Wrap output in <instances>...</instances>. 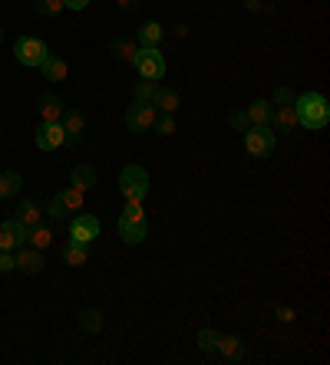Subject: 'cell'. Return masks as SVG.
I'll use <instances>...</instances> for the list:
<instances>
[{"label":"cell","instance_id":"cell-27","mask_svg":"<svg viewBox=\"0 0 330 365\" xmlns=\"http://www.w3.org/2000/svg\"><path fill=\"white\" fill-rule=\"evenodd\" d=\"M60 201H63V207L66 211H83L86 207V191H79V187H63L60 191Z\"/></svg>","mask_w":330,"mask_h":365},{"label":"cell","instance_id":"cell-34","mask_svg":"<svg viewBox=\"0 0 330 365\" xmlns=\"http://www.w3.org/2000/svg\"><path fill=\"white\" fill-rule=\"evenodd\" d=\"M274 316H278L281 323H294V319H297V309L291 303H278V306H274Z\"/></svg>","mask_w":330,"mask_h":365},{"label":"cell","instance_id":"cell-2","mask_svg":"<svg viewBox=\"0 0 330 365\" xmlns=\"http://www.w3.org/2000/svg\"><path fill=\"white\" fill-rule=\"evenodd\" d=\"M152 191V181H149V171L142 165H126L119 171V195L126 197V204H142Z\"/></svg>","mask_w":330,"mask_h":365},{"label":"cell","instance_id":"cell-4","mask_svg":"<svg viewBox=\"0 0 330 365\" xmlns=\"http://www.w3.org/2000/svg\"><path fill=\"white\" fill-rule=\"evenodd\" d=\"M14 56H17L20 66L40 69L44 60L50 56V46H46V40H40V36H20V40L14 43Z\"/></svg>","mask_w":330,"mask_h":365},{"label":"cell","instance_id":"cell-40","mask_svg":"<svg viewBox=\"0 0 330 365\" xmlns=\"http://www.w3.org/2000/svg\"><path fill=\"white\" fill-rule=\"evenodd\" d=\"M116 7L119 10H136L139 7V0H116Z\"/></svg>","mask_w":330,"mask_h":365},{"label":"cell","instance_id":"cell-24","mask_svg":"<svg viewBox=\"0 0 330 365\" xmlns=\"http://www.w3.org/2000/svg\"><path fill=\"white\" fill-rule=\"evenodd\" d=\"M70 185H73V187H79V191H86V195H89V191L96 187V171L89 168V165H76V168L70 171Z\"/></svg>","mask_w":330,"mask_h":365},{"label":"cell","instance_id":"cell-31","mask_svg":"<svg viewBox=\"0 0 330 365\" xmlns=\"http://www.w3.org/2000/svg\"><path fill=\"white\" fill-rule=\"evenodd\" d=\"M175 128H179L175 115H159V119H156V135L169 138V135H175Z\"/></svg>","mask_w":330,"mask_h":365},{"label":"cell","instance_id":"cell-36","mask_svg":"<svg viewBox=\"0 0 330 365\" xmlns=\"http://www.w3.org/2000/svg\"><path fill=\"white\" fill-rule=\"evenodd\" d=\"M231 128H235V132H248V128H251V122H248V115H244V109L241 112H231Z\"/></svg>","mask_w":330,"mask_h":365},{"label":"cell","instance_id":"cell-16","mask_svg":"<svg viewBox=\"0 0 330 365\" xmlns=\"http://www.w3.org/2000/svg\"><path fill=\"white\" fill-rule=\"evenodd\" d=\"M40 69H44V76L50 79V83H66V79H70V63L63 60V56H56V53H50Z\"/></svg>","mask_w":330,"mask_h":365},{"label":"cell","instance_id":"cell-5","mask_svg":"<svg viewBox=\"0 0 330 365\" xmlns=\"http://www.w3.org/2000/svg\"><path fill=\"white\" fill-rule=\"evenodd\" d=\"M241 135H244V152L251 155V158H268L274 152V145H278V135H274L271 125H251Z\"/></svg>","mask_w":330,"mask_h":365},{"label":"cell","instance_id":"cell-1","mask_svg":"<svg viewBox=\"0 0 330 365\" xmlns=\"http://www.w3.org/2000/svg\"><path fill=\"white\" fill-rule=\"evenodd\" d=\"M294 112H297V125L307 132H321L330 122V106L324 93H301L294 96Z\"/></svg>","mask_w":330,"mask_h":365},{"label":"cell","instance_id":"cell-13","mask_svg":"<svg viewBox=\"0 0 330 365\" xmlns=\"http://www.w3.org/2000/svg\"><path fill=\"white\" fill-rule=\"evenodd\" d=\"M63 132H66V142L79 145L83 135H86V115L79 109H66L63 112Z\"/></svg>","mask_w":330,"mask_h":365},{"label":"cell","instance_id":"cell-25","mask_svg":"<svg viewBox=\"0 0 330 365\" xmlns=\"http://www.w3.org/2000/svg\"><path fill=\"white\" fill-rule=\"evenodd\" d=\"M103 313H99V309H83V313H79V329L83 332H89V336H99V332H103Z\"/></svg>","mask_w":330,"mask_h":365},{"label":"cell","instance_id":"cell-8","mask_svg":"<svg viewBox=\"0 0 330 365\" xmlns=\"http://www.w3.org/2000/svg\"><path fill=\"white\" fill-rule=\"evenodd\" d=\"M132 66L139 69V79H162L165 76V56L159 46H139V56Z\"/></svg>","mask_w":330,"mask_h":365},{"label":"cell","instance_id":"cell-10","mask_svg":"<svg viewBox=\"0 0 330 365\" xmlns=\"http://www.w3.org/2000/svg\"><path fill=\"white\" fill-rule=\"evenodd\" d=\"M96 237H99V217H96V214L83 211V214H76V217L70 221V240L89 247Z\"/></svg>","mask_w":330,"mask_h":365},{"label":"cell","instance_id":"cell-22","mask_svg":"<svg viewBox=\"0 0 330 365\" xmlns=\"http://www.w3.org/2000/svg\"><path fill=\"white\" fill-rule=\"evenodd\" d=\"M63 264H66V267L89 264V247L86 244H76V240H66V247H63Z\"/></svg>","mask_w":330,"mask_h":365},{"label":"cell","instance_id":"cell-23","mask_svg":"<svg viewBox=\"0 0 330 365\" xmlns=\"http://www.w3.org/2000/svg\"><path fill=\"white\" fill-rule=\"evenodd\" d=\"M20 187H24V178H20V171H0V201H7V197H17Z\"/></svg>","mask_w":330,"mask_h":365},{"label":"cell","instance_id":"cell-21","mask_svg":"<svg viewBox=\"0 0 330 365\" xmlns=\"http://www.w3.org/2000/svg\"><path fill=\"white\" fill-rule=\"evenodd\" d=\"M271 128H278V132H291V128H297V112H294V106H274V115H271Z\"/></svg>","mask_w":330,"mask_h":365},{"label":"cell","instance_id":"cell-38","mask_svg":"<svg viewBox=\"0 0 330 365\" xmlns=\"http://www.w3.org/2000/svg\"><path fill=\"white\" fill-rule=\"evenodd\" d=\"M172 36H175V40H185V36H189V24H175L172 26Z\"/></svg>","mask_w":330,"mask_h":365},{"label":"cell","instance_id":"cell-26","mask_svg":"<svg viewBox=\"0 0 330 365\" xmlns=\"http://www.w3.org/2000/svg\"><path fill=\"white\" fill-rule=\"evenodd\" d=\"M26 244L36 247V250H50L53 247V230L44 227V224H36V227H30V234H26Z\"/></svg>","mask_w":330,"mask_h":365},{"label":"cell","instance_id":"cell-18","mask_svg":"<svg viewBox=\"0 0 330 365\" xmlns=\"http://www.w3.org/2000/svg\"><path fill=\"white\" fill-rule=\"evenodd\" d=\"M244 115H248V122H251V125H271L274 106H271V99H254L251 106L244 109Z\"/></svg>","mask_w":330,"mask_h":365},{"label":"cell","instance_id":"cell-32","mask_svg":"<svg viewBox=\"0 0 330 365\" xmlns=\"http://www.w3.org/2000/svg\"><path fill=\"white\" fill-rule=\"evenodd\" d=\"M271 106H294V89L287 83H281L278 89H274V99H271Z\"/></svg>","mask_w":330,"mask_h":365},{"label":"cell","instance_id":"cell-28","mask_svg":"<svg viewBox=\"0 0 330 365\" xmlns=\"http://www.w3.org/2000/svg\"><path fill=\"white\" fill-rule=\"evenodd\" d=\"M17 247H20L17 224H14V221H4V224H0V250H17Z\"/></svg>","mask_w":330,"mask_h":365},{"label":"cell","instance_id":"cell-3","mask_svg":"<svg viewBox=\"0 0 330 365\" xmlns=\"http://www.w3.org/2000/svg\"><path fill=\"white\" fill-rule=\"evenodd\" d=\"M119 237L122 244L129 247H139L142 240L149 237V224H146V211H142V204H126V211L119 214Z\"/></svg>","mask_w":330,"mask_h":365},{"label":"cell","instance_id":"cell-33","mask_svg":"<svg viewBox=\"0 0 330 365\" xmlns=\"http://www.w3.org/2000/svg\"><path fill=\"white\" fill-rule=\"evenodd\" d=\"M46 214H50L53 221H66V217H70V211H66V207H63L60 195H53V197H50V207H46Z\"/></svg>","mask_w":330,"mask_h":365},{"label":"cell","instance_id":"cell-37","mask_svg":"<svg viewBox=\"0 0 330 365\" xmlns=\"http://www.w3.org/2000/svg\"><path fill=\"white\" fill-rule=\"evenodd\" d=\"M244 10H248V14H261V10H268V14H274V7H268L264 0H244Z\"/></svg>","mask_w":330,"mask_h":365},{"label":"cell","instance_id":"cell-17","mask_svg":"<svg viewBox=\"0 0 330 365\" xmlns=\"http://www.w3.org/2000/svg\"><path fill=\"white\" fill-rule=\"evenodd\" d=\"M152 106L159 109V115H175V112H179V106H182V96H179V89H169V86H162Z\"/></svg>","mask_w":330,"mask_h":365},{"label":"cell","instance_id":"cell-20","mask_svg":"<svg viewBox=\"0 0 330 365\" xmlns=\"http://www.w3.org/2000/svg\"><path fill=\"white\" fill-rule=\"evenodd\" d=\"M165 40V26L159 24V20H146V24L139 26V46H159V43Z\"/></svg>","mask_w":330,"mask_h":365},{"label":"cell","instance_id":"cell-30","mask_svg":"<svg viewBox=\"0 0 330 365\" xmlns=\"http://www.w3.org/2000/svg\"><path fill=\"white\" fill-rule=\"evenodd\" d=\"M215 339H218L215 329H199V349L205 356H215Z\"/></svg>","mask_w":330,"mask_h":365},{"label":"cell","instance_id":"cell-35","mask_svg":"<svg viewBox=\"0 0 330 365\" xmlns=\"http://www.w3.org/2000/svg\"><path fill=\"white\" fill-rule=\"evenodd\" d=\"M14 270H17L14 250H0V273H14Z\"/></svg>","mask_w":330,"mask_h":365},{"label":"cell","instance_id":"cell-12","mask_svg":"<svg viewBox=\"0 0 330 365\" xmlns=\"http://www.w3.org/2000/svg\"><path fill=\"white\" fill-rule=\"evenodd\" d=\"M215 356L218 359H228V362H244V342L238 339V336H221V332H218Z\"/></svg>","mask_w":330,"mask_h":365},{"label":"cell","instance_id":"cell-39","mask_svg":"<svg viewBox=\"0 0 330 365\" xmlns=\"http://www.w3.org/2000/svg\"><path fill=\"white\" fill-rule=\"evenodd\" d=\"M66 4V10H86L89 7V0H63Z\"/></svg>","mask_w":330,"mask_h":365},{"label":"cell","instance_id":"cell-6","mask_svg":"<svg viewBox=\"0 0 330 365\" xmlns=\"http://www.w3.org/2000/svg\"><path fill=\"white\" fill-rule=\"evenodd\" d=\"M10 221L17 224V234H20V244H26V234H30V227H36V224H44V207L34 201V197H24V201L17 204V211H14V217Z\"/></svg>","mask_w":330,"mask_h":365},{"label":"cell","instance_id":"cell-19","mask_svg":"<svg viewBox=\"0 0 330 365\" xmlns=\"http://www.w3.org/2000/svg\"><path fill=\"white\" fill-rule=\"evenodd\" d=\"M159 89H162V79H139V83L132 86V102H156Z\"/></svg>","mask_w":330,"mask_h":365},{"label":"cell","instance_id":"cell-9","mask_svg":"<svg viewBox=\"0 0 330 365\" xmlns=\"http://www.w3.org/2000/svg\"><path fill=\"white\" fill-rule=\"evenodd\" d=\"M36 148L40 152H56L66 145V132H63V122H40L36 125V135H34Z\"/></svg>","mask_w":330,"mask_h":365},{"label":"cell","instance_id":"cell-7","mask_svg":"<svg viewBox=\"0 0 330 365\" xmlns=\"http://www.w3.org/2000/svg\"><path fill=\"white\" fill-rule=\"evenodd\" d=\"M156 119H159V109L149 106V102H132L129 109H126V128L136 132V135L152 132V128H156Z\"/></svg>","mask_w":330,"mask_h":365},{"label":"cell","instance_id":"cell-14","mask_svg":"<svg viewBox=\"0 0 330 365\" xmlns=\"http://www.w3.org/2000/svg\"><path fill=\"white\" fill-rule=\"evenodd\" d=\"M36 109H40V122H63L66 106H63L60 96L44 93V96H40V102H36Z\"/></svg>","mask_w":330,"mask_h":365},{"label":"cell","instance_id":"cell-15","mask_svg":"<svg viewBox=\"0 0 330 365\" xmlns=\"http://www.w3.org/2000/svg\"><path fill=\"white\" fill-rule=\"evenodd\" d=\"M109 53H113V60H119V63H136V56H139V43L132 40V36H116L113 43H109Z\"/></svg>","mask_w":330,"mask_h":365},{"label":"cell","instance_id":"cell-29","mask_svg":"<svg viewBox=\"0 0 330 365\" xmlns=\"http://www.w3.org/2000/svg\"><path fill=\"white\" fill-rule=\"evenodd\" d=\"M34 7L40 17H60L63 10H66V4L63 0H34Z\"/></svg>","mask_w":330,"mask_h":365},{"label":"cell","instance_id":"cell-11","mask_svg":"<svg viewBox=\"0 0 330 365\" xmlns=\"http://www.w3.org/2000/svg\"><path fill=\"white\" fill-rule=\"evenodd\" d=\"M14 260H17V270L20 273H40L46 267V257H44V250H36V247H30V244H20L17 250H14Z\"/></svg>","mask_w":330,"mask_h":365},{"label":"cell","instance_id":"cell-41","mask_svg":"<svg viewBox=\"0 0 330 365\" xmlns=\"http://www.w3.org/2000/svg\"><path fill=\"white\" fill-rule=\"evenodd\" d=\"M0 43H4V26H0Z\"/></svg>","mask_w":330,"mask_h":365}]
</instances>
